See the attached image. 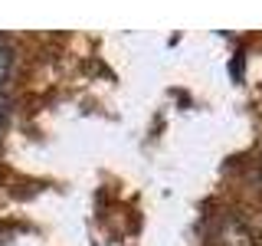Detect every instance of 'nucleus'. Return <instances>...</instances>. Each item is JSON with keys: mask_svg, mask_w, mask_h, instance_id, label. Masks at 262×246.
<instances>
[{"mask_svg": "<svg viewBox=\"0 0 262 246\" xmlns=\"http://www.w3.org/2000/svg\"><path fill=\"white\" fill-rule=\"evenodd\" d=\"M7 109H10V102H7V98H4V95H0V121H4V118H7Z\"/></svg>", "mask_w": 262, "mask_h": 246, "instance_id": "2", "label": "nucleus"}, {"mask_svg": "<svg viewBox=\"0 0 262 246\" xmlns=\"http://www.w3.org/2000/svg\"><path fill=\"white\" fill-rule=\"evenodd\" d=\"M10 69H13V49L7 43H0V89H4L7 79H10Z\"/></svg>", "mask_w": 262, "mask_h": 246, "instance_id": "1", "label": "nucleus"}]
</instances>
